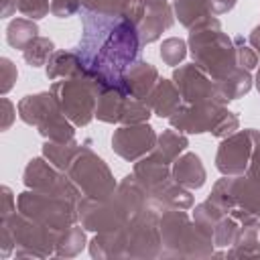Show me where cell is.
Segmentation results:
<instances>
[{
	"label": "cell",
	"instance_id": "cell-11",
	"mask_svg": "<svg viewBox=\"0 0 260 260\" xmlns=\"http://www.w3.org/2000/svg\"><path fill=\"white\" fill-rule=\"evenodd\" d=\"M179 98H181L179 95V89H175L171 85V81L158 79V83L154 85V89L146 98V104H148V108H152L156 112V116L171 118L173 112L179 108Z\"/></svg>",
	"mask_w": 260,
	"mask_h": 260
},
{
	"label": "cell",
	"instance_id": "cell-9",
	"mask_svg": "<svg viewBox=\"0 0 260 260\" xmlns=\"http://www.w3.org/2000/svg\"><path fill=\"white\" fill-rule=\"evenodd\" d=\"M24 183L28 187L39 189V191H51V193H59V195H65V197H75L77 195V189L73 185H69L61 175H57L41 158L30 160V165L24 171Z\"/></svg>",
	"mask_w": 260,
	"mask_h": 260
},
{
	"label": "cell",
	"instance_id": "cell-13",
	"mask_svg": "<svg viewBox=\"0 0 260 260\" xmlns=\"http://www.w3.org/2000/svg\"><path fill=\"white\" fill-rule=\"evenodd\" d=\"M37 32H39L37 24L28 22V20H24V18H16V20L10 22V26H8V30H6V39H8V43H10L12 47L24 49L32 39H37Z\"/></svg>",
	"mask_w": 260,
	"mask_h": 260
},
{
	"label": "cell",
	"instance_id": "cell-17",
	"mask_svg": "<svg viewBox=\"0 0 260 260\" xmlns=\"http://www.w3.org/2000/svg\"><path fill=\"white\" fill-rule=\"evenodd\" d=\"M79 2L81 0H53L51 2V12L57 18H67L79 8Z\"/></svg>",
	"mask_w": 260,
	"mask_h": 260
},
{
	"label": "cell",
	"instance_id": "cell-10",
	"mask_svg": "<svg viewBox=\"0 0 260 260\" xmlns=\"http://www.w3.org/2000/svg\"><path fill=\"white\" fill-rule=\"evenodd\" d=\"M142 6L146 8L140 22H138V32L142 43H152L158 39L162 30H167L173 24L171 8L167 0H142Z\"/></svg>",
	"mask_w": 260,
	"mask_h": 260
},
{
	"label": "cell",
	"instance_id": "cell-6",
	"mask_svg": "<svg viewBox=\"0 0 260 260\" xmlns=\"http://www.w3.org/2000/svg\"><path fill=\"white\" fill-rule=\"evenodd\" d=\"M69 175L71 179L79 185V189L85 193L89 199H108L114 195V179L104 165L102 158H98L89 148H79L77 154L73 156L69 165Z\"/></svg>",
	"mask_w": 260,
	"mask_h": 260
},
{
	"label": "cell",
	"instance_id": "cell-8",
	"mask_svg": "<svg viewBox=\"0 0 260 260\" xmlns=\"http://www.w3.org/2000/svg\"><path fill=\"white\" fill-rule=\"evenodd\" d=\"M154 132L148 124H138V126H128L120 128L112 136V148L126 160H136L138 156L146 154L154 146Z\"/></svg>",
	"mask_w": 260,
	"mask_h": 260
},
{
	"label": "cell",
	"instance_id": "cell-15",
	"mask_svg": "<svg viewBox=\"0 0 260 260\" xmlns=\"http://www.w3.org/2000/svg\"><path fill=\"white\" fill-rule=\"evenodd\" d=\"M14 8H18L28 18H43L51 10V4L49 0H14Z\"/></svg>",
	"mask_w": 260,
	"mask_h": 260
},
{
	"label": "cell",
	"instance_id": "cell-4",
	"mask_svg": "<svg viewBox=\"0 0 260 260\" xmlns=\"http://www.w3.org/2000/svg\"><path fill=\"white\" fill-rule=\"evenodd\" d=\"M20 118L26 124H35L43 136H49L51 140H71L73 128L65 122L61 116V106L57 104L55 95L39 93V95H26L20 104Z\"/></svg>",
	"mask_w": 260,
	"mask_h": 260
},
{
	"label": "cell",
	"instance_id": "cell-14",
	"mask_svg": "<svg viewBox=\"0 0 260 260\" xmlns=\"http://www.w3.org/2000/svg\"><path fill=\"white\" fill-rule=\"evenodd\" d=\"M53 51V43L49 39H32L24 49H22V55H24V61L30 65V67H39L47 57L49 53Z\"/></svg>",
	"mask_w": 260,
	"mask_h": 260
},
{
	"label": "cell",
	"instance_id": "cell-3",
	"mask_svg": "<svg viewBox=\"0 0 260 260\" xmlns=\"http://www.w3.org/2000/svg\"><path fill=\"white\" fill-rule=\"evenodd\" d=\"M100 91L102 85L87 71L77 73L71 79L53 83V93L57 104L67 114V118H71L77 126H83L93 118Z\"/></svg>",
	"mask_w": 260,
	"mask_h": 260
},
{
	"label": "cell",
	"instance_id": "cell-18",
	"mask_svg": "<svg viewBox=\"0 0 260 260\" xmlns=\"http://www.w3.org/2000/svg\"><path fill=\"white\" fill-rule=\"evenodd\" d=\"M256 85H258V91H260V71H258V77H256Z\"/></svg>",
	"mask_w": 260,
	"mask_h": 260
},
{
	"label": "cell",
	"instance_id": "cell-12",
	"mask_svg": "<svg viewBox=\"0 0 260 260\" xmlns=\"http://www.w3.org/2000/svg\"><path fill=\"white\" fill-rule=\"evenodd\" d=\"M173 175H175L179 185H185V187H191V189H197L205 183V171L201 167V160H199V156H195L191 152L177 160V165L173 169Z\"/></svg>",
	"mask_w": 260,
	"mask_h": 260
},
{
	"label": "cell",
	"instance_id": "cell-5",
	"mask_svg": "<svg viewBox=\"0 0 260 260\" xmlns=\"http://www.w3.org/2000/svg\"><path fill=\"white\" fill-rule=\"evenodd\" d=\"M71 197L51 193V191H37V193H22L18 199V207L22 215L30 217L32 221L47 225L51 230L63 225H71L75 221V211L69 203Z\"/></svg>",
	"mask_w": 260,
	"mask_h": 260
},
{
	"label": "cell",
	"instance_id": "cell-7",
	"mask_svg": "<svg viewBox=\"0 0 260 260\" xmlns=\"http://www.w3.org/2000/svg\"><path fill=\"white\" fill-rule=\"evenodd\" d=\"M258 142H260V134L254 130H244V132L234 134L219 146L215 167L223 175H242L246 167L250 165L254 146Z\"/></svg>",
	"mask_w": 260,
	"mask_h": 260
},
{
	"label": "cell",
	"instance_id": "cell-2",
	"mask_svg": "<svg viewBox=\"0 0 260 260\" xmlns=\"http://www.w3.org/2000/svg\"><path fill=\"white\" fill-rule=\"evenodd\" d=\"M211 22H215V20H211ZM209 24H207V28H203V24L191 28L189 43H191V53H193L195 65L201 67L203 71H207L211 75V79L215 83H219L236 71L238 53H236V47L232 45V41L219 32V26L215 30H211Z\"/></svg>",
	"mask_w": 260,
	"mask_h": 260
},
{
	"label": "cell",
	"instance_id": "cell-16",
	"mask_svg": "<svg viewBox=\"0 0 260 260\" xmlns=\"http://www.w3.org/2000/svg\"><path fill=\"white\" fill-rule=\"evenodd\" d=\"M160 57L169 65H177L185 57V43L181 39H169L160 47Z\"/></svg>",
	"mask_w": 260,
	"mask_h": 260
},
{
	"label": "cell",
	"instance_id": "cell-1",
	"mask_svg": "<svg viewBox=\"0 0 260 260\" xmlns=\"http://www.w3.org/2000/svg\"><path fill=\"white\" fill-rule=\"evenodd\" d=\"M83 32L75 49L83 69L102 85H120L140 53L136 22L120 14L81 12Z\"/></svg>",
	"mask_w": 260,
	"mask_h": 260
}]
</instances>
